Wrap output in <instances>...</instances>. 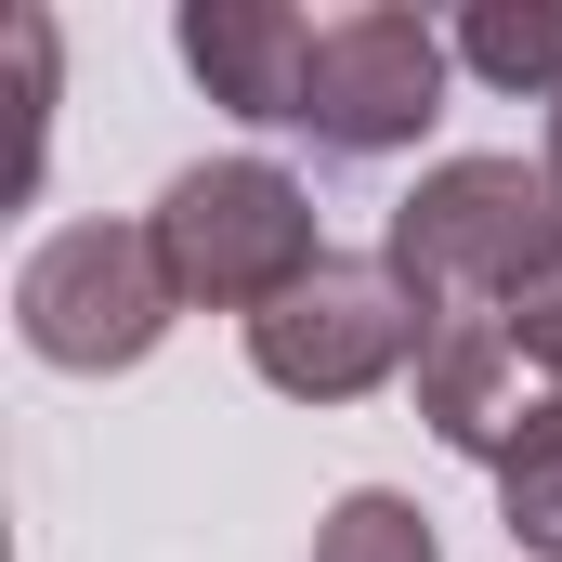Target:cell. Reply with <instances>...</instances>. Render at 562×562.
<instances>
[{"mask_svg":"<svg viewBox=\"0 0 562 562\" xmlns=\"http://www.w3.org/2000/svg\"><path fill=\"white\" fill-rule=\"evenodd\" d=\"M419 419L431 445H458V458H510V431H524V353H510V314H431L419 327Z\"/></svg>","mask_w":562,"mask_h":562,"instance_id":"7","label":"cell"},{"mask_svg":"<svg viewBox=\"0 0 562 562\" xmlns=\"http://www.w3.org/2000/svg\"><path fill=\"white\" fill-rule=\"evenodd\" d=\"M144 223H157V249H170V288L210 301V314H276L288 288L327 262L314 196L288 183L276 157H196V170L157 183Z\"/></svg>","mask_w":562,"mask_h":562,"instance_id":"2","label":"cell"},{"mask_svg":"<svg viewBox=\"0 0 562 562\" xmlns=\"http://www.w3.org/2000/svg\"><path fill=\"white\" fill-rule=\"evenodd\" d=\"M445 26L406 0H353L314 26V79H301V132L327 157H406L445 119Z\"/></svg>","mask_w":562,"mask_h":562,"instance_id":"4","label":"cell"},{"mask_svg":"<svg viewBox=\"0 0 562 562\" xmlns=\"http://www.w3.org/2000/svg\"><path fill=\"white\" fill-rule=\"evenodd\" d=\"M550 183H562V105H550Z\"/></svg>","mask_w":562,"mask_h":562,"instance_id":"12","label":"cell"},{"mask_svg":"<svg viewBox=\"0 0 562 562\" xmlns=\"http://www.w3.org/2000/svg\"><path fill=\"white\" fill-rule=\"evenodd\" d=\"M314 562H445L419 497H393V484H353L327 524H314Z\"/></svg>","mask_w":562,"mask_h":562,"instance_id":"10","label":"cell"},{"mask_svg":"<svg viewBox=\"0 0 562 562\" xmlns=\"http://www.w3.org/2000/svg\"><path fill=\"white\" fill-rule=\"evenodd\" d=\"M445 53H458L471 79H497V92L562 105V0H471V13L445 26Z\"/></svg>","mask_w":562,"mask_h":562,"instance_id":"8","label":"cell"},{"mask_svg":"<svg viewBox=\"0 0 562 562\" xmlns=\"http://www.w3.org/2000/svg\"><path fill=\"white\" fill-rule=\"evenodd\" d=\"M170 314H183V288H170L157 223H66V236H40L26 276H13V340H26L40 367H66V380L144 367V353L170 340Z\"/></svg>","mask_w":562,"mask_h":562,"instance_id":"3","label":"cell"},{"mask_svg":"<svg viewBox=\"0 0 562 562\" xmlns=\"http://www.w3.org/2000/svg\"><path fill=\"white\" fill-rule=\"evenodd\" d=\"M249 367L288 406H353V393H380V380L419 367V314H406L393 262H340L327 249L276 314H249Z\"/></svg>","mask_w":562,"mask_h":562,"instance_id":"5","label":"cell"},{"mask_svg":"<svg viewBox=\"0 0 562 562\" xmlns=\"http://www.w3.org/2000/svg\"><path fill=\"white\" fill-rule=\"evenodd\" d=\"M510 353H524V367H537V380H550V393H562V276L537 288L524 314H510Z\"/></svg>","mask_w":562,"mask_h":562,"instance_id":"11","label":"cell"},{"mask_svg":"<svg viewBox=\"0 0 562 562\" xmlns=\"http://www.w3.org/2000/svg\"><path fill=\"white\" fill-rule=\"evenodd\" d=\"M497 524L537 562H562V393H537L524 431H510V458H497Z\"/></svg>","mask_w":562,"mask_h":562,"instance_id":"9","label":"cell"},{"mask_svg":"<svg viewBox=\"0 0 562 562\" xmlns=\"http://www.w3.org/2000/svg\"><path fill=\"white\" fill-rule=\"evenodd\" d=\"M380 262L406 288V314H524L562 276V183L550 157H445L393 196Z\"/></svg>","mask_w":562,"mask_h":562,"instance_id":"1","label":"cell"},{"mask_svg":"<svg viewBox=\"0 0 562 562\" xmlns=\"http://www.w3.org/2000/svg\"><path fill=\"white\" fill-rule=\"evenodd\" d=\"M183 66L223 119H262V132H301V79H314V26L288 0H183Z\"/></svg>","mask_w":562,"mask_h":562,"instance_id":"6","label":"cell"}]
</instances>
